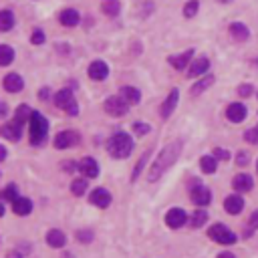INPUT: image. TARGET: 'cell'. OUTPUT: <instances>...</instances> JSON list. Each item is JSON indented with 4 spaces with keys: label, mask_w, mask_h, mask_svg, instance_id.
I'll return each instance as SVG.
<instances>
[{
    "label": "cell",
    "mask_w": 258,
    "mask_h": 258,
    "mask_svg": "<svg viewBox=\"0 0 258 258\" xmlns=\"http://www.w3.org/2000/svg\"><path fill=\"white\" fill-rule=\"evenodd\" d=\"M180 154H182V141H172L170 145H166L161 149V154L157 155V159L154 161L152 170L147 172V180L155 182L157 178H161V173L173 166V161L180 157Z\"/></svg>",
    "instance_id": "1"
},
{
    "label": "cell",
    "mask_w": 258,
    "mask_h": 258,
    "mask_svg": "<svg viewBox=\"0 0 258 258\" xmlns=\"http://www.w3.org/2000/svg\"><path fill=\"white\" fill-rule=\"evenodd\" d=\"M133 149V141L127 133H115L113 138L109 139V143H107V152H109V155L117 157V159H123L131 154Z\"/></svg>",
    "instance_id": "2"
},
{
    "label": "cell",
    "mask_w": 258,
    "mask_h": 258,
    "mask_svg": "<svg viewBox=\"0 0 258 258\" xmlns=\"http://www.w3.org/2000/svg\"><path fill=\"white\" fill-rule=\"evenodd\" d=\"M29 121H31V143L33 145H40L45 141L47 133H49V121L38 111H33Z\"/></svg>",
    "instance_id": "3"
},
{
    "label": "cell",
    "mask_w": 258,
    "mask_h": 258,
    "mask_svg": "<svg viewBox=\"0 0 258 258\" xmlns=\"http://www.w3.org/2000/svg\"><path fill=\"white\" fill-rule=\"evenodd\" d=\"M55 105L59 107V109H63L65 113L69 115H77L79 113V107H77V101L73 97V93L69 89H63L55 95Z\"/></svg>",
    "instance_id": "4"
},
{
    "label": "cell",
    "mask_w": 258,
    "mask_h": 258,
    "mask_svg": "<svg viewBox=\"0 0 258 258\" xmlns=\"http://www.w3.org/2000/svg\"><path fill=\"white\" fill-rule=\"evenodd\" d=\"M210 238L214 242H218V244H224V246H228V244H234L236 242V234L232 232L230 228H226L224 224H214L210 228Z\"/></svg>",
    "instance_id": "5"
},
{
    "label": "cell",
    "mask_w": 258,
    "mask_h": 258,
    "mask_svg": "<svg viewBox=\"0 0 258 258\" xmlns=\"http://www.w3.org/2000/svg\"><path fill=\"white\" fill-rule=\"evenodd\" d=\"M129 109V103L123 99V97H109L105 101V111L109 115H115V117H121L125 115Z\"/></svg>",
    "instance_id": "6"
},
{
    "label": "cell",
    "mask_w": 258,
    "mask_h": 258,
    "mask_svg": "<svg viewBox=\"0 0 258 258\" xmlns=\"http://www.w3.org/2000/svg\"><path fill=\"white\" fill-rule=\"evenodd\" d=\"M79 141H81L79 133H75V131H63V133H59L57 138H55V147H57V149L75 147Z\"/></svg>",
    "instance_id": "7"
},
{
    "label": "cell",
    "mask_w": 258,
    "mask_h": 258,
    "mask_svg": "<svg viewBox=\"0 0 258 258\" xmlns=\"http://www.w3.org/2000/svg\"><path fill=\"white\" fill-rule=\"evenodd\" d=\"M77 170L81 172V175H85V178H97L99 175V164L95 161L93 157H85L79 161Z\"/></svg>",
    "instance_id": "8"
},
{
    "label": "cell",
    "mask_w": 258,
    "mask_h": 258,
    "mask_svg": "<svg viewBox=\"0 0 258 258\" xmlns=\"http://www.w3.org/2000/svg\"><path fill=\"white\" fill-rule=\"evenodd\" d=\"M91 204L93 206H97V208H107L111 204V194L107 192L105 188H97V189H93V194L89 196Z\"/></svg>",
    "instance_id": "9"
},
{
    "label": "cell",
    "mask_w": 258,
    "mask_h": 258,
    "mask_svg": "<svg viewBox=\"0 0 258 258\" xmlns=\"http://www.w3.org/2000/svg\"><path fill=\"white\" fill-rule=\"evenodd\" d=\"M186 220H188V216H186V212L182 208H172L166 214V224L170 228H180V226L186 224Z\"/></svg>",
    "instance_id": "10"
},
{
    "label": "cell",
    "mask_w": 258,
    "mask_h": 258,
    "mask_svg": "<svg viewBox=\"0 0 258 258\" xmlns=\"http://www.w3.org/2000/svg\"><path fill=\"white\" fill-rule=\"evenodd\" d=\"M20 127L22 123H18V121H10V123H4L2 127H0V133H2V138L10 139V141H18L20 139Z\"/></svg>",
    "instance_id": "11"
},
{
    "label": "cell",
    "mask_w": 258,
    "mask_h": 258,
    "mask_svg": "<svg viewBox=\"0 0 258 258\" xmlns=\"http://www.w3.org/2000/svg\"><path fill=\"white\" fill-rule=\"evenodd\" d=\"M192 202L194 204H198V206H206V204H210L212 202V192L208 188H204V186H196L194 189H192Z\"/></svg>",
    "instance_id": "12"
},
{
    "label": "cell",
    "mask_w": 258,
    "mask_h": 258,
    "mask_svg": "<svg viewBox=\"0 0 258 258\" xmlns=\"http://www.w3.org/2000/svg\"><path fill=\"white\" fill-rule=\"evenodd\" d=\"M107 75H109V67L103 61H95L89 65V77L93 81H103V79H107Z\"/></svg>",
    "instance_id": "13"
},
{
    "label": "cell",
    "mask_w": 258,
    "mask_h": 258,
    "mask_svg": "<svg viewBox=\"0 0 258 258\" xmlns=\"http://www.w3.org/2000/svg\"><path fill=\"white\" fill-rule=\"evenodd\" d=\"M226 117L232 121V123H240V121L246 119V107H244L242 103H232L226 109Z\"/></svg>",
    "instance_id": "14"
},
{
    "label": "cell",
    "mask_w": 258,
    "mask_h": 258,
    "mask_svg": "<svg viewBox=\"0 0 258 258\" xmlns=\"http://www.w3.org/2000/svg\"><path fill=\"white\" fill-rule=\"evenodd\" d=\"M192 59H194V49H188L186 52H182V55L172 57V59H170V63H172L173 69L182 71V69H186L188 65H192Z\"/></svg>",
    "instance_id": "15"
},
{
    "label": "cell",
    "mask_w": 258,
    "mask_h": 258,
    "mask_svg": "<svg viewBox=\"0 0 258 258\" xmlns=\"http://www.w3.org/2000/svg\"><path fill=\"white\" fill-rule=\"evenodd\" d=\"M22 87H24V81H22L20 75L10 73V75L4 77V89L8 93H18V91H22Z\"/></svg>",
    "instance_id": "16"
},
{
    "label": "cell",
    "mask_w": 258,
    "mask_h": 258,
    "mask_svg": "<svg viewBox=\"0 0 258 258\" xmlns=\"http://www.w3.org/2000/svg\"><path fill=\"white\" fill-rule=\"evenodd\" d=\"M224 208H226V212L228 214H232V216H236V214H240L242 212V208H244V200L240 198V196H228L226 200H224Z\"/></svg>",
    "instance_id": "17"
},
{
    "label": "cell",
    "mask_w": 258,
    "mask_h": 258,
    "mask_svg": "<svg viewBox=\"0 0 258 258\" xmlns=\"http://www.w3.org/2000/svg\"><path fill=\"white\" fill-rule=\"evenodd\" d=\"M178 99H180V93H178V89H173V91L170 93V97L166 99V103L161 105V117L168 119V117L173 113L175 105H178Z\"/></svg>",
    "instance_id": "18"
},
{
    "label": "cell",
    "mask_w": 258,
    "mask_h": 258,
    "mask_svg": "<svg viewBox=\"0 0 258 258\" xmlns=\"http://www.w3.org/2000/svg\"><path fill=\"white\" fill-rule=\"evenodd\" d=\"M230 34H232V38L238 40V43H242V40H248V36H250L248 26L242 24V22H232V24H230Z\"/></svg>",
    "instance_id": "19"
},
{
    "label": "cell",
    "mask_w": 258,
    "mask_h": 258,
    "mask_svg": "<svg viewBox=\"0 0 258 258\" xmlns=\"http://www.w3.org/2000/svg\"><path fill=\"white\" fill-rule=\"evenodd\" d=\"M208 69H210V61H208L206 57H200V59H196L192 65H189L188 75H189V77H198V75H202V73H206Z\"/></svg>",
    "instance_id": "20"
},
{
    "label": "cell",
    "mask_w": 258,
    "mask_h": 258,
    "mask_svg": "<svg viewBox=\"0 0 258 258\" xmlns=\"http://www.w3.org/2000/svg\"><path fill=\"white\" fill-rule=\"evenodd\" d=\"M232 186H234L236 192H240V194L250 192V189H252V178H250V175H246V173H240V175H236V178H234Z\"/></svg>",
    "instance_id": "21"
},
{
    "label": "cell",
    "mask_w": 258,
    "mask_h": 258,
    "mask_svg": "<svg viewBox=\"0 0 258 258\" xmlns=\"http://www.w3.org/2000/svg\"><path fill=\"white\" fill-rule=\"evenodd\" d=\"M12 210H15V214H18V216H29L33 210V202L29 198H17L12 202Z\"/></svg>",
    "instance_id": "22"
},
{
    "label": "cell",
    "mask_w": 258,
    "mask_h": 258,
    "mask_svg": "<svg viewBox=\"0 0 258 258\" xmlns=\"http://www.w3.org/2000/svg\"><path fill=\"white\" fill-rule=\"evenodd\" d=\"M47 242H49V246H52V248H63L67 244V236L61 232V230H49V232H47Z\"/></svg>",
    "instance_id": "23"
},
{
    "label": "cell",
    "mask_w": 258,
    "mask_h": 258,
    "mask_svg": "<svg viewBox=\"0 0 258 258\" xmlns=\"http://www.w3.org/2000/svg\"><path fill=\"white\" fill-rule=\"evenodd\" d=\"M79 20H81L79 12L73 10V8H67V10L61 12V24H65V26H77Z\"/></svg>",
    "instance_id": "24"
},
{
    "label": "cell",
    "mask_w": 258,
    "mask_h": 258,
    "mask_svg": "<svg viewBox=\"0 0 258 258\" xmlns=\"http://www.w3.org/2000/svg\"><path fill=\"white\" fill-rule=\"evenodd\" d=\"M121 97H123L129 105H138L141 101V93L135 87H123V89H121Z\"/></svg>",
    "instance_id": "25"
},
{
    "label": "cell",
    "mask_w": 258,
    "mask_h": 258,
    "mask_svg": "<svg viewBox=\"0 0 258 258\" xmlns=\"http://www.w3.org/2000/svg\"><path fill=\"white\" fill-rule=\"evenodd\" d=\"M12 26H15V15H12L10 10H2L0 12V31L8 33Z\"/></svg>",
    "instance_id": "26"
},
{
    "label": "cell",
    "mask_w": 258,
    "mask_h": 258,
    "mask_svg": "<svg viewBox=\"0 0 258 258\" xmlns=\"http://www.w3.org/2000/svg\"><path fill=\"white\" fill-rule=\"evenodd\" d=\"M216 166H218V164H216V155H204L200 159V168H202L204 173H214Z\"/></svg>",
    "instance_id": "27"
},
{
    "label": "cell",
    "mask_w": 258,
    "mask_h": 258,
    "mask_svg": "<svg viewBox=\"0 0 258 258\" xmlns=\"http://www.w3.org/2000/svg\"><path fill=\"white\" fill-rule=\"evenodd\" d=\"M103 12L105 15H109V17H117L119 15V10H121V4H119V0H103Z\"/></svg>",
    "instance_id": "28"
},
{
    "label": "cell",
    "mask_w": 258,
    "mask_h": 258,
    "mask_svg": "<svg viewBox=\"0 0 258 258\" xmlns=\"http://www.w3.org/2000/svg\"><path fill=\"white\" fill-rule=\"evenodd\" d=\"M212 83H214V77H212V75H210V77H204L202 81H198V83H196L192 89H189V93H192L194 97H196V95H200L202 91H206L208 87H212Z\"/></svg>",
    "instance_id": "29"
},
{
    "label": "cell",
    "mask_w": 258,
    "mask_h": 258,
    "mask_svg": "<svg viewBox=\"0 0 258 258\" xmlns=\"http://www.w3.org/2000/svg\"><path fill=\"white\" fill-rule=\"evenodd\" d=\"M206 220H208V212L206 210H196L192 214V218H189V224H192V228H200V226L206 224Z\"/></svg>",
    "instance_id": "30"
},
{
    "label": "cell",
    "mask_w": 258,
    "mask_h": 258,
    "mask_svg": "<svg viewBox=\"0 0 258 258\" xmlns=\"http://www.w3.org/2000/svg\"><path fill=\"white\" fill-rule=\"evenodd\" d=\"M12 59H15V51H12L8 45H2L0 47V65L2 67H8L12 63Z\"/></svg>",
    "instance_id": "31"
},
{
    "label": "cell",
    "mask_w": 258,
    "mask_h": 258,
    "mask_svg": "<svg viewBox=\"0 0 258 258\" xmlns=\"http://www.w3.org/2000/svg\"><path fill=\"white\" fill-rule=\"evenodd\" d=\"M31 115H33V109L29 105H20L18 109H17V115H15V119L18 121V123H24L26 119H31Z\"/></svg>",
    "instance_id": "32"
},
{
    "label": "cell",
    "mask_w": 258,
    "mask_h": 258,
    "mask_svg": "<svg viewBox=\"0 0 258 258\" xmlns=\"http://www.w3.org/2000/svg\"><path fill=\"white\" fill-rule=\"evenodd\" d=\"M85 189H87V178H83V180L77 178V180L71 184V192H73L75 196H81V194L85 192Z\"/></svg>",
    "instance_id": "33"
},
{
    "label": "cell",
    "mask_w": 258,
    "mask_h": 258,
    "mask_svg": "<svg viewBox=\"0 0 258 258\" xmlns=\"http://www.w3.org/2000/svg\"><path fill=\"white\" fill-rule=\"evenodd\" d=\"M198 8H200V2H198V0H189V2L186 4V8H184V17H188V18L196 17Z\"/></svg>",
    "instance_id": "34"
},
{
    "label": "cell",
    "mask_w": 258,
    "mask_h": 258,
    "mask_svg": "<svg viewBox=\"0 0 258 258\" xmlns=\"http://www.w3.org/2000/svg\"><path fill=\"white\" fill-rule=\"evenodd\" d=\"M17 194H18V189H17V186H15V184H10V186H6V188H4V200H12V202H15V200L18 198Z\"/></svg>",
    "instance_id": "35"
},
{
    "label": "cell",
    "mask_w": 258,
    "mask_h": 258,
    "mask_svg": "<svg viewBox=\"0 0 258 258\" xmlns=\"http://www.w3.org/2000/svg\"><path fill=\"white\" fill-rule=\"evenodd\" d=\"M31 40H33V45H43V43H45V33L40 31V29H36V31L33 33Z\"/></svg>",
    "instance_id": "36"
},
{
    "label": "cell",
    "mask_w": 258,
    "mask_h": 258,
    "mask_svg": "<svg viewBox=\"0 0 258 258\" xmlns=\"http://www.w3.org/2000/svg\"><path fill=\"white\" fill-rule=\"evenodd\" d=\"M77 238L81 242H91L93 240V232H89V230H81V232H77Z\"/></svg>",
    "instance_id": "37"
},
{
    "label": "cell",
    "mask_w": 258,
    "mask_h": 258,
    "mask_svg": "<svg viewBox=\"0 0 258 258\" xmlns=\"http://www.w3.org/2000/svg\"><path fill=\"white\" fill-rule=\"evenodd\" d=\"M246 139H248L250 143H258V127H256V129H248V131H246Z\"/></svg>",
    "instance_id": "38"
},
{
    "label": "cell",
    "mask_w": 258,
    "mask_h": 258,
    "mask_svg": "<svg viewBox=\"0 0 258 258\" xmlns=\"http://www.w3.org/2000/svg\"><path fill=\"white\" fill-rule=\"evenodd\" d=\"M248 226H250V228H248V232H246V234H250L252 230H256V228H258V212H254V214L250 216V222H248Z\"/></svg>",
    "instance_id": "39"
},
{
    "label": "cell",
    "mask_w": 258,
    "mask_h": 258,
    "mask_svg": "<svg viewBox=\"0 0 258 258\" xmlns=\"http://www.w3.org/2000/svg\"><path fill=\"white\" fill-rule=\"evenodd\" d=\"M248 157H250L248 152H240L238 157H236V164H238V166H246V164H248Z\"/></svg>",
    "instance_id": "40"
},
{
    "label": "cell",
    "mask_w": 258,
    "mask_h": 258,
    "mask_svg": "<svg viewBox=\"0 0 258 258\" xmlns=\"http://www.w3.org/2000/svg\"><path fill=\"white\" fill-rule=\"evenodd\" d=\"M238 93H240V97H250V95H252V87L250 85H240Z\"/></svg>",
    "instance_id": "41"
},
{
    "label": "cell",
    "mask_w": 258,
    "mask_h": 258,
    "mask_svg": "<svg viewBox=\"0 0 258 258\" xmlns=\"http://www.w3.org/2000/svg\"><path fill=\"white\" fill-rule=\"evenodd\" d=\"M133 129H135V133H138V135H145L149 131V125H145V123H135Z\"/></svg>",
    "instance_id": "42"
},
{
    "label": "cell",
    "mask_w": 258,
    "mask_h": 258,
    "mask_svg": "<svg viewBox=\"0 0 258 258\" xmlns=\"http://www.w3.org/2000/svg\"><path fill=\"white\" fill-rule=\"evenodd\" d=\"M214 155L218 157V159H228L230 157V152H228V149H216Z\"/></svg>",
    "instance_id": "43"
},
{
    "label": "cell",
    "mask_w": 258,
    "mask_h": 258,
    "mask_svg": "<svg viewBox=\"0 0 258 258\" xmlns=\"http://www.w3.org/2000/svg\"><path fill=\"white\" fill-rule=\"evenodd\" d=\"M38 95H40V99H43V101H47V99L51 97V89H40Z\"/></svg>",
    "instance_id": "44"
},
{
    "label": "cell",
    "mask_w": 258,
    "mask_h": 258,
    "mask_svg": "<svg viewBox=\"0 0 258 258\" xmlns=\"http://www.w3.org/2000/svg\"><path fill=\"white\" fill-rule=\"evenodd\" d=\"M218 258H236V256L230 254V252H222V254H218Z\"/></svg>",
    "instance_id": "45"
},
{
    "label": "cell",
    "mask_w": 258,
    "mask_h": 258,
    "mask_svg": "<svg viewBox=\"0 0 258 258\" xmlns=\"http://www.w3.org/2000/svg\"><path fill=\"white\" fill-rule=\"evenodd\" d=\"M0 115H6V103L0 105Z\"/></svg>",
    "instance_id": "46"
},
{
    "label": "cell",
    "mask_w": 258,
    "mask_h": 258,
    "mask_svg": "<svg viewBox=\"0 0 258 258\" xmlns=\"http://www.w3.org/2000/svg\"><path fill=\"white\" fill-rule=\"evenodd\" d=\"M0 159H6V149H4V147L0 149Z\"/></svg>",
    "instance_id": "47"
},
{
    "label": "cell",
    "mask_w": 258,
    "mask_h": 258,
    "mask_svg": "<svg viewBox=\"0 0 258 258\" xmlns=\"http://www.w3.org/2000/svg\"><path fill=\"white\" fill-rule=\"evenodd\" d=\"M8 258H20V254H15V252H10V254H8Z\"/></svg>",
    "instance_id": "48"
},
{
    "label": "cell",
    "mask_w": 258,
    "mask_h": 258,
    "mask_svg": "<svg viewBox=\"0 0 258 258\" xmlns=\"http://www.w3.org/2000/svg\"><path fill=\"white\" fill-rule=\"evenodd\" d=\"M220 2H232V0H220Z\"/></svg>",
    "instance_id": "49"
},
{
    "label": "cell",
    "mask_w": 258,
    "mask_h": 258,
    "mask_svg": "<svg viewBox=\"0 0 258 258\" xmlns=\"http://www.w3.org/2000/svg\"><path fill=\"white\" fill-rule=\"evenodd\" d=\"M256 168H258V166H256Z\"/></svg>",
    "instance_id": "50"
}]
</instances>
